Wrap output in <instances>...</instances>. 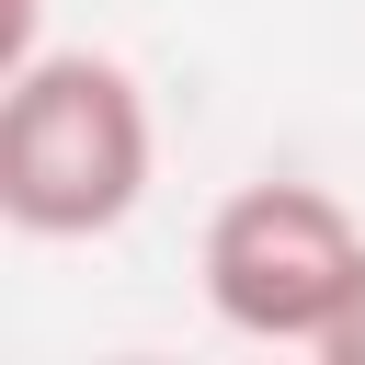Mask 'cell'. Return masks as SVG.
Segmentation results:
<instances>
[{
	"label": "cell",
	"mask_w": 365,
	"mask_h": 365,
	"mask_svg": "<svg viewBox=\"0 0 365 365\" xmlns=\"http://www.w3.org/2000/svg\"><path fill=\"white\" fill-rule=\"evenodd\" d=\"M205 308L240 331V342H297L319 354L354 274H365V228L342 217V194L319 182H240L217 217H205Z\"/></svg>",
	"instance_id": "cell-2"
},
{
	"label": "cell",
	"mask_w": 365,
	"mask_h": 365,
	"mask_svg": "<svg viewBox=\"0 0 365 365\" xmlns=\"http://www.w3.org/2000/svg\"><path fill=\"white\" fill-rule=\"evenodd\" d=\"M319 365H365V274H354V297H342V319H331Z\"/></svg>",
	"instance_id": "cell-3"
},
{
	"label": "cell",
	"mask_w": 365,
	"mask_h": 365,
	"mask_svg": "<svg viewBox=\"0 0 365 365\" xmlns=\"http://www.w3.org/2000/svg\"><path fill=\"white\" fill-rule=\"evenodd\" d=\"M148 91L103 46H34L0 91V217L23 240H103L148 205Z\"/></svg>",
	"instance_id": "cell-1"
}]
</instances>
